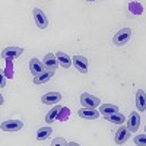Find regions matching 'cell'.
<instances>
[{"instance_id": "cell-1", "label": "cell", "mask_w": 146, "mask_h": 146, "mask_svg": "<svg viewBox=\"0 0 146 146\" xmlns=\"http://www.w3.org/2000/svg\"><path fill=\"white\" fill-rule=\"evenodd\" d=\"M130 36H131V29L130 28H123V29H120L115 35H114V38H113V42L118 47L121 45H124L129 40H130Z\"/></svg>"}, {"instance_id": "cell-2", "label": "cell", "mask_w": 146, "mask_h": 146, "mask_svg": "<svg viewBox=\"0 0 146 146\" xmlns=\"http://www.w3.org/2000/svg\"><path fill=\"white\" fill-rule=\"evenodd\" d=\"M23 53L22 47H6L2 51V58L3 60H15Z\"/></svg>"}, {"instance_id": "cell-3", "label": "cell", "mask_w": 146, "mask_h": 146, "mask_svg": "<svg viewBox=\"0 0 146 146\" xmlns=\"http://www.w3.org/2000/svg\"><path fill=\"white\" fill-rule=\"evenodd\" d=\"M32 12H34V21L36 23V27H38L40 29H45L48 27V19H47L45 13L38 7H35Z\"/></svg>"}, {"instance_id": "cell-4", "label": "cell", "mask_w": 146, "mask_h": 146, "mask_svg": "<svg viewBox=\"0 0 146 146\" xmlns=\"http://www.w3.org/2000/svg\"><path fill=\"white\" fill-rule=\"evenodd\" d=\"M80 104L83 107H88V108H96L100 107V98H96V96L91 95V94H82L80 95Z\"/></svg>"}, {"instance_id": "cell-5", "label": "cell", "mask_w": 146, "mask_h": 146, "mask_svg": "<svg viewBox=\"0 0 146 146\" xmlns=\"http://www.w3.org/2000/svg\"><path fill=\"white\" fill-rule=\"evenodd\" d=\"M73 60V64L75 67L80 72V73H88V69H89V64H88V58L83 57V56H75L72 57Z\"/></svg>"}, {"instance_id": "cell-6", "label": "cell", "mask_w": 146, "mask_h": 146, "mask_svg": "<svg viewBox=\"0 0 146 146\" xmlns=\"http://www.w3.org/2000/svg\"><path fill=\"white\" fill-rule=\"evenodd\" d=\"M0 127H2L3 131H18L23 127V124L19 120H7V121H3Z\"/></svg>"}, {"instance_id": "cell-7", "label": "cell", "mask_w": 146, "mask_h": 146, "mask_svg": "<svg viewBox=\"0 0 146 146\" xmlns=\"http://www.w3.org/2000/svg\"><path fill=\"white\" fill-rule=\"evenodd\" d=\"M78 115L85 118V120H95V118L100 117V111H98V110H95V108L85 107V108H82V110L78 111Z\"/></svg>"}, {"instance_id": "cell-8", "label": "cell", "mask_w": 146, "mask_h": 146, "mask_svg": "<svg viewBox=\"0 0 146 146\" xmlns=\"http://www.w3.org/2000/svg\"><path fill=\"white\" fill-rule=\"evenodd\" d=\"M60 100H62V94H58V92H48L41 96V102L47 105H54L60 102Z\"/></svg>"}, {"instance_id": "cell-9", "label": "cell", "mask_w": 146, "mask_h": 146, "mask_svg": "<svg viewBox=\"0 0 146 146\" xmlns=\"http://www.w3.org/2000/svg\"><path fill=\"white\" fill-rule=\"evenodd\" d=\"M44 63H41V60L40 58H36V57H34V58H31V62H29V72L32 73L34 76H36V75H40L41 72H44Z\"/></svg>"}, {"instance_id": "cell-10", "label": "cell", "mask_w": 146, "mask_h": 146, "mask_svg": "<svg viewBox=\"0 0 146 146\" xmlns=\"http://www.w3.org/2000/svg\"><path fill=\"white\" fill-rule=\"evenodd\" d=\"M129 136H130V130L127 127H121L115 131L114 140L117 145H123V143H126V140H129Z\"/></svg>"}, {"instance_id": "cell-11", "label": "cell", "mask_w": 146, "mask_h": 146, "mask_svg": "<svg viewBox=\"0 0 146 146\" xmlns=\"http://www.w3.org/2000/svg\"><path fill=\"white\" fill-rule=\"evenodd\" d=\"M54 72H56V70H47V69H45L44 72H41L40 75H36V76L34 78V83H35V85H42V83L48 82V80L53 78Z\"/></svg>"}, {"instance_id": "cell-12", "label": "cell", "mask_w": 146, "mask_h": 146, "mask_svg": "<svg viewBox=\"0 0 146 146\" xmlns=\"http://www.w3.org/2000/svg\"><path fill=\"white\" fill-rule=\"evenodd\" d=\"M139 126H140V115L137 113H131L129 120H127V129L135 133L139 129Z\"/></svg>"}, {"instance_id": "cell-13", "label": "cell", "mask_w": 146, "mask_h": 146, "mask_svg": "<svg viewBox=\"0 0 146 146\" xmlns=\"http://www.w3.org/2000/svg\"><path fill=\"white\" fill-rule=\"evenodd\" d=\"M44 67L47 69V70H56L57 69V66H58V60H57V57L54 56V54H51V53H48L45 57H44Z\"/></svg>"}, {"instance_id": "cell-14", "label": "cell", "mask_w": 146, "mask_h": 146, "mask_svg": "<svg viewBox=\"0 0 146 146\" xmlns=\"http://www.w3.org/2000/svg\"><path fill=\"white\" fill-rule=\"evenodd\" d=\"M136 107L140 113L146 110V94L142 89H137L136 92Z\"/></svg>"}, {"instance_id": "cell-15", "label": "cell", "mask_w": 146, "mask_h": 146, "mask_svg": "<svg viewBox=\"0 0 146 146\" xmlns=\"http://www.w3.org/2000/svg\"><path fill=\"white\" fill-rule=\"evenodd\" d=\"M56 57H57V60H58L60 66L64 67V69H69V67L72 66V63H73V60H72L66 53H63V51H58V53L56 54Z\"/></svg>"}, {"instance_id": "cell-16", "label": "cell", "mask_w": 146, "mask_h": 146, "mask_svg": "<svg viewBox=\"0 0 146 146\" xmlns=\"http://www.w3.org/2000/svg\"><path fill=\"white\" fill-rule=\"evenodd\" d=\"M100 113L102 115H111L114 113H118V107L114 104H104V105H100Z\"/></svg>"}, {"instance_id": "cell-17", "label": "cell", "mask_w": 146, "mask_h": 146, "mask_svg": "<svg viewBox=\"0 0 146 146\" xmlns=\"http://www.w3.org/2000/svg\"><path fill=\"white\" fill-rule=\"evenodd\" d=\"M107 121H111L113 124H123L126 121V117L121 114V113H114L111 115H104Z\"/></svg>"}, {"instance_id": "cell-18", "label": "cell", "mask_w": 146, "mask_h": 146, "mask_svg": "<svg viewBox=\"0 0 146 146\" xmlns=\"http://www.w3.org/2000/svg\"><path fill=\"white\" fill-rule=\"evenodd\" d=\"M53 129L51 127H41L38 131H36V140H45L51 136Z\"/></svg>"}, {"instance_id": "cell-19", "label": "cell", "mask_w": 146, "mask_h": 146, "mask_svg": "<svg viewBox=\"0 0 146 146\" xmlns=\"http://www.w3.org/2000/svg\"><path fill=\"white\" fill-rule=\"evenodd\" d=\"M60 110H62V107H60V105H56V107L51 110V111L47 114V117H45V121H47L48 124H51L53 121L57 118V115H58V111H60Z\"/></svg>"}, {"instance_id": "cell-20", "label": "cell", "mask_w": 146, "mask_h": 146, "mask_svg": "<svg viewBox=\"0 0 146 146\" xmlns=\"http://www.w3.org/2000/svg\"><path fill=\"white\" fill-rule=\"evenodd\" d=\"M6 62V67H5V70H3V73L6 75V78L7 79H12L13 78V60H5Z\"/></svg>"}, {"instance_id": "cell-21", "label": "cell", "mask_w": 146, "mask_h": 146, "mask_svg": "<svg viewBox=\"0 0 146 146\" xmlns=\"http://www.w3.org/2000/svg\"><path fill=\"white\" fill-rule=\"evenodd\" d=\"M69 115H70V110H69L67 107H62V110L58 111L57 120H60V121H66V120L69 118Z\"/></svg>"}, {"instance_id": "cell-22", "label": "cell", "mask_w": 146, "mask_h": 146, "mask_svg": "<svg viewBox=\"0 0 146 146\" xmlns=\"http://www.w3.org/2000/svg\"><path fill=\"white\" fill-rule=\"evenodd\" d=\"M129 9L131 10V13H136V15H140L142 12H143V7L137 3V2H131L129 5Z\"/></svg>"}, {"instance_id": "cell-23", "label": "cell", "mask_w": 146, "mask_h": 146, "mask_svg": "<svg viewBox=\"0 0 146 146\" xmlns=\"http://www.w3.org/2000/svg\"><path fill=\"white\" fill-rule=\"evenodd\" d=\"M135 143L140 145V146H146V133H145V135H137L135 137Z\"/></svg>"}, {"instance_id": "cell-24", "label": "cell", "mask_w": 146, "mask_h": 146, "mask_svg": "<svg viewBox=\"0 0 146 146\" xmlns=\"http://www.w3.org/2000/svg\"><path fill=\"white\" fill-rule=\"evenodd\" d=\"M67 143H69V142H66V140L62 139V137H57V139H54V140L51 142L53 146H54V145H63V146H64V145H67Z\"/></svg>"}, {"instance_id": "cell-25", "label": "cell", "mask_w": 146, "mask_h": 146, "mask_svg": "<svg viewBox=\"0 0 146 146\" xmlns=\"http://www.w3.org/2000/svg\"><path fill=\"white\" fill-rule=\"evenodd\" d=\"M5 73H2V83H0V86H2V88H5V85H6V79H5Z\"/></svg>"}, {"instance_id": "cell-26", "label": "cell", "mask_w": 146, "mask_h": 146, "mask_svg": "<svg viewBox=\"0 0 146 146\" xmlns=\"http://www.w3.org/2000/svg\"><path fill=\"white\" fill-rule=\"evenodd\" d=\"M86 2H95V0H86Z\"/></svg>"}, {"instance_id": "cell-27", "label": "cell", "mask_w": 146, "mask_h": 146, "mask_svg": "<svg viewBox=\"0 0 146 146\" xmlns=\"http://www.w3.org/2000/svg\"><path fill=\"white\" fill-rule=\"evenodd\" d=\"M145 131H146V127H145Z\"/></svg>"}]
</instances>
